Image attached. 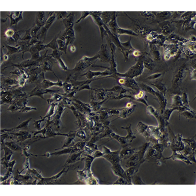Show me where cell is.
<instances>
[{"label":"cell","mask_w":196,"mask_h":196,"mask_svg":"<svg viewBox=\"0 0 196 196\" xmlns=\"http://www.w3.org/2000/svg\"><path fill=\"white\" fill-rule=\"evenodd\" d=\"M143 54L138 57V58H136V60H137V63L131 67L126 73L121 74L117 72L115 75H117L119 77H127L131 79H133L134 77L140 76V75L143 73L144 68L143 64Z\"/></svg>","instance_id":"obj_1"},{"label":"cell","mask_w":196,"mask_h":196,"mask_svg":"<svg viewBox=\"0 0 196 196\" xmlns=\"http://www.w3.org/2000/svg\"><path fill=\"white\" fill-rule=\"evenodd\" d=\"M98 58H99L98 54L93 56L92 58L83 56V58L76 64V65H75V68L72 70H68V71L71 75H73L74 73H79L80 71H83V70H84L86 68H87L88 67L92 66V65H94V62L95 60H96ZM71 75H68V76H70Z\"/></svg>","instance_id":"obj_2"},{"label":"cell","mask_w":196,"mask_h":196,"mask_svg":"<svg viewBox=\"0 0 196 196\" xmlns=\"http://www.w3.org/2000/svg\"><path fill=\"white\" fill-rule=\"evenodd\" d=\"M140 86L141 87L142 90H143L144 92H147L150 94H151L155 96H156V100L161 105V114H163L164 112V110H165V107H166L167 105V99L165 98V95L159 91H156L155 90H154L152 88L150 87L149 86L144 84H140Z\"/></svg>","instance_id":"obj_3"},{"label":"cell","mask_w":196,"mask_h":196,"mask_svg":"<svg viewBox=\"0 0 196 196\" xmlns=\"http://www.w3.org/2000/svg\"><path fill=\"white\" fill-rule=\"evenodd\" d=\"M85 145H86V142L85 141H81V142H78L77 144H75V145H73V147H69V148H67L64 149L63 150H62V151H59V152H53V153H47L44 155H41V156H47V157H49L51 156H58V155H61V154H68V153H73L75 152H78L79 150H83Z\"/></svg>","instance_id":"obj_4"},{"label":"cell","mask_w":196,"mask_h":196,"mask_svg":"<svg viewBox=\"0 0 196 196\" xmlns=\"http://www.w3.org/2000/svg\"><path fill=\"white\" fill-rule=\"evenodd\" d=\"M109 77L115 78L117 79V82L119 83V84L122 85V86H124L125 87L132 88L135 90H139V84L133 79L127 78V77H119L115 74H113L112 75H110V76H109Z\"/></svg>","instance_id":"obj_5"},{"label":"cell","mask_w":196,"mask_h":196,"mask_svg":"<svg viewBox=\"0 0 196 196\" xmlns=\"http://www.w3.org/2000/svg\"><path fill=\"white\" fill-rule=\"evenodd\" d=\"M56 18V13H54L52 16H51L47 20V21L46 22V23H45V24L41 28V29L39 30V32H38L37 35L36 36V37L39 40V41H43V42L44 41L45 37H46L48 29L52 26V24L54 23Z\"/></svg>","instance_id":"obj_6"},{"label":"cell","mask_w":196,"mask_h":196,"mask_svg":"<svg viewBox=\"0 0 196 196\" xmlns=\"http://www.w3.org/2000/svg\"><path fill=\"white\" fill-rule=\"evenodd\" d=\"M60 90H49L48 88H42L40 84H37L36 87H35V88L32 90V91L29 93V95H28V98L32 97V96H34V95H37V96H39L41 98L44 99V98H43V94H53V93H56V92H59Z\"/></svg>","instance_id":"obj_7"},{"label":"cell","mask_w":196,"mask_h":196,"mask_svg":"<svg viewBox=\"0 0 196 196\" xmlns=\"http://www.w3.org/2000/svg\"><path fill=\"white\" fill-rule=\"evenodd\" d=\"M186 69V64H183L182 66H180V67L177 70V71H176L172 81L173 88H176L177 87L179 86L180 84H181L184 77V73Z\"/></svg>","instance_id":"obj_8"},{"label":"cell","mask_w":196,"mask_h":196,"mask_svg":"<svg viewBox=\"0 0 196 196\" xmlns=\"http://www.w3.org/2000/svg\"><path fill=\"white\" fill-rule=\"evenodd\" d=\"M164 47V57L165 60H169L170 57L174 56L178 52L179 49V44H163Z\"/></svg>","instance_id":"obj_9"},{"label":"cell","mask_w":196,"mask_h":196,"mask_svg":"<svg viewBox=\"0 0 196 196\" xmlns=\"http://www.w3.org/2000/svg\"><path fill=\"white\" fill-rule=\"evenodd\" d=\"M22 11H15V12H10L9 14H7L8 17L10 19V28L12 27L13 25L15 26H17L18 22L20 21L23 20L22 17Z\"/></svg>","instance_id":"obj_10"},{"label":"cell","mask_w":196,"mask_h":196,"mask_svg":"<svg viewBox=\"0 0 196 196\" xmlns=\"http://www.w3.org/2000/svg\"><path fill=\"white\" fill-rule=\"evenodd\" d=\"M113 73L110 72L109 70H107V71L102 72V71H91L90 70L88 71L86 73H85L84 74L82 75L81 76H85L88 79H92L95 77H98V76H104L105 77H107L108 76H110L112 75Z\"/></svg>","instance_id":"obj_11"},{"label":"cell","mask_w":196,"mask_h":196,"mask_svg":"<svg viewBox=\"0 0 196 196\" xmlns=\"http://www.w3.org/2000/svg\"><path fill=\"white\" fill-rule=\"evenodd\" d=\"M99 58L103 62H110V57L107 48V44H103L100 48V51L98 54Z\"/></svg>","instance_id":"obj_12"},{"label":"cell","mask_w":196,"mask_h":196,"mask_svg":"<svg viewBox=\"0 0 196 196\" xmlns=\"http://www.w3.org/2000/svg\"><path fill=\"white\" fill-rule=\"evenodd\" d=\"M118 16L117 12H114V14L111 18L110 21L109 22V24L107 25L108 28L110 29V31L115 36H117V29L119 27L117 22V17Z\"/></svg>","instance_id":"obj_13"},{"label":"cell","mask_w":196,"mask_h":196,"mask_svg":"<svg viewBox=\"0 0 196 196\" xmlns=\"http://www.w3.org/2000/svg\"><path fill=\"white\" fill-rule=\"evenodd\" d=\"M62 54V51H59V50H54V51H53L52 53L50 54V56H51V57L54 58L57 60L58 63L60 65V67H61V68L63 70H64V71H68V68L66 66V65L65 64V63L63 62V60L61 59V55Z\"/></svg>","instance_id":"obj_14"},{"label":"cell","mask_w":196,"mask_h":196,"mask_svg":"<svg viewBox=\"0 0 196 196\" xmlns=\"http://www.w3.org/2000/svg\"><path fill=\"white\" fill-rule=\"evenodd\" d=\"M131 39H131L130 37L127 42L121 43L122 46L123 47V48H124V51L122 53L124 55L125 61H128L129 54L132 53V52L135 51V49L133 48V47L132 46V44H131Z\"/></svg>","instance_id":"obj_15"},{"label":"cell","mask_w":196,"mask_h":196,"mask_svg":"<svg viewBox=\"0 0 196 196\" xmlns=\"http://www.w3.org/2000/svg\"><path fill=\"white\" fill-rule=\"evenodd\" d=\"M58 82L54 83V82H51V80H48L47 79H43V81L40 84V86H41L43 88H48L53 86H57L58 87H62L63 83L58 77Z\"/></svg>","instance_id":"obj_16"},{"label":"cell","mask_w":196,"mask_h":196,"mask_svg":"<svg viewBox=\"0 0 196 196\" xmlns=\"http://www.w3.org/2000/svg\"><path fill=\"white\" fill-rule=\"evenodd\" d=\"M135 149H132L129 147H124L123 149L122 150H120V159H127L130 158L135 153Z\"/></svg>","instance_id":"obj_17"},{"label":"cell","mask_w":196,"mask_h":196,"mask_svg":"<svg viewBox=\"0 0 196 196\" xmlns=\"http://www.w3.org/2000/svg\"><path fill=\"white\" fill-rule=\"evenodd\" d=\"M74 19H75L74 13L70 12V13H69V14L67 15V17L62 20V22L65 25V28H66V29L70 28H73Z\"/></svg>","instance_id":"obj_18"},{"label":"cell","mask_w":196,"mask_h":196,"mask_svg":"<svg viewBox=\"0 0 196 196\" xmlns=\"http://www.w3.org/2000/svg\"><path fill=\"white\" fill-rule=\"evenodd\" d=\"M143 64L145 68H147L150 70H152L155 67L152 59L150 58L147 52H144L143 54Z\"/></svg>","instance_id":"obj_19"},{"label":"cell","mask_w":196,"mask_h":196,"mask_svg":"<svg viewBox=\"0 0 196 196\" xmlns=\"http://www.w3.org/2000/svg\"><path fill=\"white\" fill-rule=\"evenodd\" d=\"M162 26V33L163 36H167L168 34L171 33L175 29V26L169 22H164Z\"/></svg>","instance_id":"obj_20"},{"label":"cell","mask_w":196,"mask_h":196,"mask_svg":"<svg viewBox=\"0 0 196 196\" xmlns=\"http://www.w3.org/2000/svg\"><path fill=\"white\" fill-rule=\"evenodd\" d=\"M31 119H32V118H29V119H28V120H26V121L23 122L22 124H20L19 125H18V126H17V127L11 128V129H2L1 132H2V133H3V132H11V131H13V130H18V129L26 130V131H28V124H29V122H30V120H31Z\"/></svg>","instance_id":"obj_21"},{"label":"cell","mask_w":196,"mask_h":196,"mask_svg":"<svg viewBox=\"0 0 196 196\" xmlns=\"http://www.w3.org/2000/svg\"><path fill=\"white\" fill-rule=\"evenodd\" d=\"M135 107H136L135 105H133V107H130V108H128V107H125V108L120 109L119 117L120 118H128L129 116V115H131V114H132L133 112L134 108Z\"/></svg>","instance_id":"obj_22"},{"label":"cell","mask_w":196,"mask_h":196,"mask_svg":"<svg viewBox=\"0 0 196 196\" xmlns=\"http://www.w3.org/2000/svg\"><path fill=\"white\" fill-rule=\"evenodd\" d=\"M123 34H126V35H129V36L139 37V34L136 32H133V30L128 29H124V28L118 27L117 29V36L119 37L121 35H123Z\"/></svg>","instance_id":"obj_23"},{"label":"cell","mask_w":196,"mask_h":196,"mask_svg":"<svg viewBox=\"0 0 196 196\" xmlns=\"http://www.w3.org/2000/svg\"><path fill=\"white\" fill-rule=\"evenodd\" d=\"M61 33V32H59L57 35L55 36V37L53 38V39L51 41V42H50L47 44H44V47L46 48H52L54 51V50H58V38L59 36Z\"/></svg>","instance_id":"obj_24"},{"label":"cell","mask_w":196,"mask_h":196,"mask_svg":"<svg viewBox=\"0 0 196 196\" xmlns=\"http://www.w3.org/2000/svg\"><path fill=\"white\" fill-rule=\"evenodd\" d=\"M170 158H172L173 159H180V160H182V161H184V162L186 163L187 164H191V163H192L190 162V160L188 159V158L187 157H186L185 156H184V155H182V154H178L176 152H173V154L171 157L165 158L164 159H170Z\"/></svg>","instance_id":"obj_25"},{"label":"cell","mask_w":196,"mask_h":196,"mask_svg":"<svg viewBox=\"0 0 196 196\" xmlns=\"http://www.w3.org/2000/svg\"><path fill=\"white\" fill-rule=\"evenodd\" d=\"M152 85H154L156 87L160 92H162L165 96V93H166L167 91V88L166 86H165V84H163V83H162L161 80H156L152 83H151Z\"/></svg>","instance_id":"obj_26"},{"label":"cell","mask_w":196,"mask_h":196,"mask_svg":"<svg viewBox=\"0 0 196 196\" xmlns=\"http://www.w3.org/2000/svg\"><path fill=\"white\" fill-rule=\"evenodd\" d=\"M171 105L175 107H185L183 104L181 97L178 95H175L173 96L172 98V103Z\"/></svg>","instance_id":"obj_27"},{"label":"cell","mask_w":196,"mask_h":196,"mask_svg":"<svg viewBox=\"0 0 196 196\" xmlns=\"http://www.w3.org/2000/svg\"><path fill=\"white\" fill-rule=\"evenodd\" d=\"M113 14H114V12H102V13L101 17H101L103 23L106 25V26L110 21V20H111Z\"/></svg>","instance_id":"obj_28"},{"label":"cell","mask_w":196,"mask_h":196,"mask_svg":"<svg viewBox=\"0 0 196 196\" xmlns=\"http://www.w3.org/2000/svg\"><path fill=\"white\" fill-rule=\"evenodd\" d=\"M94 90L96 91L95 95V99L97 100H103L105 99V95H106V90L105 89H94Z\"/></svg>","instance_id":"obj_29"},{"label":"cell","mask_w":196,"mask_h":196,"mask_svg":"<svg viewBox=\"0 0 196 196\" xmlns=\"http://www.w3.org/2000/svg\"><path fill=\"white\" fill-rule=\"evenodd\" d=\"M76 136V132H71L69 133V135L67 136V139H66V140H65V142L64 143L63 147H62L61 148H60L58 149H62L64 147H68V146L71 144L72 143L73 140H74L75 139V137ZM57 149V150H58Z\"/></svg>","instance_id":"obj_30"},{"label":"cell","mask_w":196,"mask_h":196,"mask_svg":"<svg viewBox=\"0 0 196 196\" xmlns=\"http://www.w3.org/2000/svg\"><path fill=\"white\" fill-rule=\"evenodd\" d=\"M4 149V151H5V157L3 158V159H5V162L4 163V166H7V163H8V162L9 161L10 158H11V155L13 154V152L11 151V150L8 147H7V146L6 145V147H4L3 148Z\"/></svg>","instance_id":"obj_31"},{"label":"cell","mask_w":196,"mask_h":196,"mask_svg":"<svg viewBox=\"0 0 196 196\" xmlns=\"http://www.w3.org/2000/svg\"><path fill=\"white\" fill-rule=\"evenodd\" d=\"M5 47L7 48V51H8V52L6 54L7 56H9V55L21 52V47H20L19 45H17V47H13V46H10V45L5 44Z\"/></svg>","instance_id":"obj_32"},{"label":"cell","mask_w":196,"mask_h":196,"mask_svg":"<svg viewBox=\"0 0 196 196\" xmlns=\"http://www.w3.org/2000/svg\"><path fill=\"white\" fill-rule=\"evenodd\" d=\"M63 97L62 94H54L53 96L49 99H47V102L49 103V104H51V103H53V102L54 103H57L58 102H60L62 101V100L63 99Z\"/></svg>","instance_id":"obj_33"},{"label":"cell","mask_w":196,"mask_h":196,"mask_svg":"<svg viewBox=\"0 0 196 196\" xmlns=\"http://www.w3.org/2000/svg\"><path fill=\"white\" fill-rule=\"evenodd\" d=\"M58 103H51V106L50 107L47 113V114H46V116L44 117L43 118H48V120H51V118L53 115V114H54L55 113V108H56V106H58Z\"/></svg>","instance_id":"obj_34"},{"label":"cell","mask_w":196,"mask_h":196,"mask_svg":"<svg viewBox=\"0 0 196 196\" xmlns=\"http://www.w3.org/2000/svg\"><path fill=\"white\" fill-rule=\"evenodd\" d=\"M151 13L152 14H154V15L157 16L159 18H161V19L163 18L164 20L169 18L171 15V12H151Z\"/></svg>","instance_id":"obj_35"},{"label":"cell","mask_w":196,"mask_h":196,"mask_svg":"<svg viewBox=\"0 0 196 196\" xmlns=\"http://www.w3.org/2000/svg\"><path fill=\"white\" fill-rule=\"evenodd\" d=\"M15 34H16V30H14L11 28H8L6 30V32H5L4 37L7 38L8 41H9L11 39H13Z\"/></svg>","instance_id":"obj_36"},{"label":"cell","mask_w":196,"mask_h":196,"mask_svg":"<svg viewBox=\"0 0 196 196\" xmlns=\"http://www.w3.org/2000/svg\"><path fill=\"white\" fill-rule=\"evenodd\" d=\"M83 152H79V153H76V154H71V156H70L69 159L67 160V163H74L75 162H77V160H79V157L80 156V155H81Z\"/></svg>","instance_id":"obj_37"},{"label":"cell","mask_w":196,"mask_h":196,"mask_svg":"<svg viewBox=\"0 0 196 196\" xmlns=\"http://www.w3.org/2000/svg\"><path fill=\"white\" fill-rule=\"evenodd\" d=\"M6 145L12 150H14V151H18V150H22V148L14 142H6Z\"/></svg>","instance_id":"obj_38"},{"label":"cell","mask_w":196,"mask_h":196,"mask_svg":"<svg viewBox=\"0 0 196 196\" xmlns=\"http://www.w3.org/2000/svg\"><path fill=\"white\" fill-rule=\"evenodd\" d=\"M181 99H182L183 104L184 105V106L188 107L190 109H191L190 106H189V102H188V95H187V93L186 92H183Z\"/></svg>","instance_id":"obj_39"},{"label":"cell","mask_w":196,"mask_h":196,"mask_svg":"<svg viewBox=\"0 0 196 196\" xmlns=\"http://www.w3.org/2000/svg\"><path fill=\"white\" fill-rule=\"evenodd\" d=\"M31 29L32 28H29L26 30V34H25V36L23 37L21 39V41H31L32 39V37L31 36Z\"/></svg>","instance_id":"obj_40"},{"label":"cell","mask_w":196,"mask_h":196,"mask_svg":"<svg viewBox=\"0 0 196 196\" xmlns=\"http://www.w3.org/2000/svg\"><path fill=\"white\" fill-rule=\"evenodd\" d=\"M102 109L105 110V111H106L108 113L109 116H111V115H113V114H120V109H105V108H103Z\"/></svg>","instance_id":"obj_41"},{"label":"cell","mask_w":196,"mask_h":196,"mask_svg":"<svg viewBox=\"0 0 196 196\" xmlns=\"http://www.w3.org/2000/svg\"><path fill=\"white\" fill-rule=\"evenodd\" d=\"M28 100L27 99L26 102H25L24 103V105H23V107H22V109L20 110V111L21 112H22V113H23V112H29V111H31V110H37V109L36 108H35V107H27L26 106V104H27V103H28Z\"/></svg>","instance_id":"obj_42"},{"label":"cell","mask_w":196,"mask_h":196,"mask_svg":"<svg viewBox=\"0 0 196 196\" xmlns=\"http://www.w3.org/2000/svg\"><path fill=\"white\" fill-rule=\"evenodd\" d=\"M183 141L187 143V144L189 145V147L192 148V150H195V140L194 139H183Z\"/></svg>","instance_id":"obj_43"},{"label":"cell","mask_w":196,"mask_h":196,"mask_svg":"<svg viewBox=\"0 0 196 196\" xmlns=\"http://www.w3.org/2000/svg\"><path fill=\"white\" fill-rule=\"evenodd\" d=\"M56 19L59 20L60 18H65L67 17V15L69 14L68 12L65 11H62V12H56Z\"/></svg>","instance_id":"obj_44"},{"label":"cell","mask_w":196,"mask_h":196,"mask_svg":"<svg viewBox=\"0 0 196 196\" xmlns=\"http://www.w3.org/2000/svg\"><path fill=\"white\" fill-rule=\"evenodd\" d=\"M195 113H193L192 114V112H189V110H184V111H183L182 112V115H183V116H184L186 118H188V119H192L194 117H195Z\"/></svg>","instance_id":"obj_45"},{"label":"cell","mask_w":196,"mask_h":196,"mask_svg":"<svg viewBox=\"0 0 196 196\" xmlns=\"http://www.w3.org/2000/svg\"><path fill=\"white\" fill-rule=\"evenodd\" d=\"M143 17L147 18H152L154 19L155 18L154 15L152 14L151 12H140Z\"/></svg>","instance_id":"obj_46"},{"label":"cell","mask_w":196,"mask_h":196,"mask_svg":"<svg viewBox=\"0 0 196 196\" xmlns=\"http://www.w3.org/2000/svg\"><path fill=\"white\" fill-rule=\"evenodd\" d=\"M90 11H84L81 13V17L78 20V21L76 22V23H79L82 20H84V18H86V17H87L88 16H90Z\"/></svg>","instance_id":"obj_47"},{"label":"cell","mask_w":196,"mask_h":196,"mask_svg":"<svg viewBox=\"0 0 196 196\" xmlns=\"http://www.w3.org/2000/svg\"><path fill=\"white\" fill-rule=\"evenodd\" d=\"M44 120V119L43 118H42L41 120H35L34 121V125L35 127H36V128L37 129V130H41V123L42 122H43Z\"/></svg>","instance_id":"obj_48"},{"label":"cell","mask_w":196,"mask_h":196,"mask_svg":"<svg viewBox=\"0 0 196 196\" xmlns=\"http://www.w3.org/2000/svg\"><path fill=\"white\" fill-rule=\"evenodd\" d=\"M76 135L83 139H86V135L83 129H79L76 132Z\"/></svg>","instance_id":"obj_49"},{"label":"cell","mask_w":196,"mask_h":196,"mask_svg":"<svg viewBox=\"0 0 196 196\" xmlns=\"http://www.w3.org/2000/svg\"><path fill=\"white\" fill-rule=\"evenodd\" d=\"M161 76H162V73H155V74L150 75V76H149L148 77H147V79L153 80H156V79H158Z\"/></svg>","instance_id":"obj_50"},{"label":"cell","mask_w":196,"mask_h":196,"mask_svg":"<svg viewBox=\"0 0 196 196\" xmlns=\"http://www.w3.org/2000/svg\"><path fill=\"white\" fill-rule=\"evenodd\" d=\"M129 184L128 183H127V180H125V179L122 178V177H120L117 181L114 183V184Z\"/></svg>","instance_id":"obj_51"},{"label":"cell","mask_w":196,"mask_h":196,"mask_svg":"<svg viewBox=\"0 0 196 196\" xmlns=\"http://www.w3.org/2000/svg\"><path fill=\"white\" fill-rule=\"evenodd\" d=\"M143 53L144 52H140V51H137V50H135V51H133V56L135 57V58H138V57H139V56H141V55H143Z\"/></svg>","instance_id":"obj_52"},{"label":"cell","mask_w":196,"mask_h":196,"mask_svg":"<svg viewBox=\"0 0 196 196\" xmlns=\"http://www.w3.org/2000/svg\"><path fill=\"white\" fill-rule=\"evenodd\" d=\"M134 179H135V183H134L135 184H144V183H142V181L140 180V179L139 176H136V177L134 178Z\"/></svg>","instance_id":"obj_53"},{"label":"cell","mask_w":196,"mask_h":196,"mask_svg":"<svg viewBox=\"0 0 196 196\" xmlns=\"http://www.w3.org/2000/svg\"><path fill=\"white\" fill-rule=\"evenodd\" d=\"M70 49H71V52H75V47L73 46V45H71V47H70Z\"/></svg>","instance_id":"obj_54"}]
</instances>
